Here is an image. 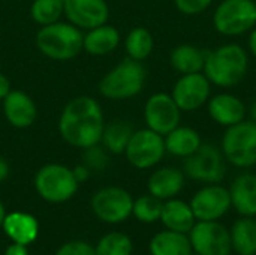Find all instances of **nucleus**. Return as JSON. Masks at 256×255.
Instances as JSON below:
<instances>
[{"mask_svg": "<svg viewBox=\"0 0 256 255\" xmlns=\"http://www.w3.org/2000/svg\"><path fill=\"white\" fill-rule=\"evenodd\" d=\"M104 128L100 105L90 96H78L68 102L58 120V131L63 140L80 149L96 146L102 140Z\"/></svg>", "mask_w": 256, "mask_h": 255, "instance_id": "f257e3e1", "label": "nucleus"}, {"mask_svg": "<svg viewBox=\"0 0 256 255\" xmlns=\"http://www.w3.org/2000/svg\"><path fill=\"white\" fill-rule=\"evenodd\" d=\"M249 71V53L237 42H226L207 51L204 75L212 86L230 90L238 86Z\"/></svg>", "mask_w": 256, "mask_h": 255, "instance_id": "f03ea898", "label": "nucleus"}, {"mask_svg": "<svg viewBox=\"0 0 256 255\" xmlns=\"http://www.w3.org/2000/svg\"><path fill=\"white\" fill-rule=\"evenodd\" d=\"M84 45V35L74 24L52 23L42 26L36 35L38 50L52 60L74 59Z\"/></svg>", "mask_w": 256, "mask_h": 255, "instance_id": "7ed1b4c3", "label": "nucleus"}, {"mask_svg": "<svg viewBox=\"0 0 256 255\" xmlns=\"http://www.w3.org/2000/svg\"><path fill=\"white\" fill-rule=\"evenodd\" d=\"M146 78L147 71L142 62L128 57L100 80L99 92L111 101L130 99L142 90Z\"/></svg>", "mask_w": 256, "mask_h": 255, "instance_id": "20e7f679", "label": "nucleus"}, {"mask_svg": "<svg viewBox=\"0 0 256 255\" xmlns=\"http://www.w3.org/2000/svg\"><path fill=\"white\" fill-rule=\"evenodd\" d=\"M220 150L226 161L236 168H252L256 165V123L246 119L234 126L225 128Z\"/></svg>", "mask_w": 256, "mask_h": 255, "instance_id": "39448f33", "label": "nucleus"}, {"mask_svg": "<svg viewBox=\"0 0 256 255\" xmlns=\"http://www.w3.org/2000/svg\"><path fill=\"white\" fill-rule=\"evenodd\" d=\"M214 30L225 38L249 33L256 27L255 0H222L213 11Z\"/></svg>", "mask_w": 256, "mask_h": 255, "instance_id": "423d86ee", "label": "nucleus"}, {"mask_svg": "<svg viewBox=\"0 0 256 255\" xmlns=\"http://www.w3.org/2000/svg\"><path fill=\"white\" fill-rule=\"evenodd\" d=\"M80 182L74 170L62 164H46L34 176V188L42 200L52 204L69 201L78 191Z\"/></svg>", "mask_w": 256, "mask_h": 255, "instance_id": "0eeeda50", "label": "nucleus"}, {"mask_svg": "<svg viewBox=\"0 0 256 255\" xmlns=\"http://www.w3.org/2000/svg\"><path fill=\"white\" fill-rule=\"evenodd\" d=\"M183 173L188 179L202 185L220 183L226 176V161L219 146L202 143L201 147L184 158Z\"/></svg>", "mask_w": 256, "mask_h": 255, "instance_id": "6e6552de", "label": "nucleus"}, {"mask_svg": "<svg viewBox=\"0 0 256 255\" xmlns=\"http://www.w3.org/2000/svg\"><path fill=\"white\" fill-rule=\"evenodd\" d=\"M124 155L129 164L138 170L153 168L166 155L164 137L148 128L134 131Z\"/></svg>", "mask_w": 256, "mask_h": 255, "instance_id": "1a4fd4ad", "label": "nucleus"}, {"mask_svg": "<svg viewBox=\"0 0 256 255\" xmlns=\"http://www.w3.org/2000/svg\"><path fill=\"white\" fill-rule=\"evenodd\" d=\"M92 212L106 224H120L132 216L134 198L120 186H106L92 197Z\"/></svg>", "mask_w": 256, "mask_h": 255, "instance_id": "9d476101", "label": "nucleus"}, {"mask_svg": "<svg viewBox=\"0 0 256 255\" xmlns=\"http://www.w3.org/2000/svg\"><path fill=\"white\" fill-rule=\"evenodd\" d=\"M196 255H231L230 230L219 221H196L188 233Z\"/></svg>", "mask_w": 256, "mask_h": 255, "instance_id": "9b49d317", "label": "nucleus"}, {"mask_svg": "<svg viewBox=\"0 0 256 255\" xmlns=\"http://www.w3.org/2000/svg\"><path fill=\"white\" fill-rule=\"evenodd\" d=\"M212 87L204 72L184 74L174 83L171 96L182 113H194L207 105L212 96Z\"/></svg>", "mask_w": 256, "mask_h": 255, "instance_id": "f8f14e48", "label": "nucleus"}, {"mask_svg": "<svg viewBox=\"0 0 256 255\" xmlns=\"http://www.w3.org/2000/svg\"><path fill=\"white\" fill-rule=\"evenodd\" d=\"M182 120V110L172 99L171 93L158 92L152 95L144 105V122L148 129L165 137L177 128Z\"/></svg>", "mask_w": 256, "mask_h": 255, "instance_id": "ddd939ff", "label": "nucleus"}, {"mask_svg": "<svg viewBox=\"0 0 256 255\" xmlns=\"http://www.w3.org/2000/svg\"><path fill=\"white\" fill-rule=\"evenodd\" d=\"M189 204L196 221H219L232 207L230 189L220 183L204 185L194 194Z\"/></svg>", "mask_w": 256, "mask_h": 255, "instance_id": "4468645a", "label": "nucleus"}, {"mask_svg": "<svg viewBox=\"0 0 256 255\" xmlns=\"http://www.w3.org/2000/svg\"><path fill=\"white\" fill-rule=\"evenodd\" d=\"M63 14L78 29H94L106 24L110 8L105 0H63Z\"/></svg>", "mask_w": 256, "mask_h": 255, "instance_id": "2eb2a0df", "label": "nucleus"}, {"mask_svg": "<svg viewBox=\"0 0 256 255\" xmlns=\"http://www.w3.org/2000/svg\"><path fill=\"white\" fill-rule=\"evenodd\" d=\"M206 107L210 119L222 128L234 126L248 119L244 101L231 92H220L210 96Z\"/></svg>", "mask_w": 256, "mask_h": 255, "instance_id": "dca6fc26", "label": "nucleus"}, {"mask_svg": "<svg viewBox=\"0 0 256 255\" xmlns=\"http://www.w3.org/2000/svg\"><path fill=\"white\" fill-rule=\"evenodd\" d=\"M186 183V174L177 167H160L154 170L147 182L148 194L162 201L176 198Z\"/></svg>", "mask_w": 256, "mask_h": 255, "instance_id": "f3484780", "label": "nucleus"}, {"mask_svg": "<svg viewBox=\"0 0 256 255\" xmlns=\"http://www.w3.org/2000/svg\"><path fill=\"white\" fill-rule=\"evenodd\" d=\"M3 111L8 122L20 129L28 128L38 117L34 101L22 90H10L3 99Z\"/></svg>", "mask_w": 256, "mask_h": 255, "instance_id": "a211bd4d", "label": "nucleus"}, {"mask_svg": "<svg viewBox=\"0 0 256 255\" xmlns=\"http://www.w3.org/2000/svg\"><path fill=\"white\" fill-rule=\"evenodd\" d=\"M230 189L231 204L242 216L256 215V174L254 173H242L238 174Z\"/></svg>", "mask_w": 256, "mask_h": 255, "instance_id": "6ab92c4d", "label": "nucleus"}, {"mask_svg": "<svg viewBox=\"0 0 256 255\" xmlns=\"http://www.w3.org/2000/svg\"><path fill=\"white\" fill-rule=\"evenodd\" d=\"M2 228L10 242L21 243L26 246L33 243L39 234L38 219L33 215L26 213V212L6 213Z\"/></svg>", "mask_w": 256, "mask_h": 255, "instance_id": "aec40b11", "label": "nucleus"}, {"mask_svg": "<svg viewBox=\"0 0 256 255\" xmlns=\"http://www.w3.org/2000/svg\"><path fill=\"white\" fill-rule=\"evenodd\" d=\"M164 141H165L166 153L182 159L195 153L204 143L201 134L195 128L183 126V125H178L177 128L170 131L164 137Z\"/></svg>", "mask_w": 256, "mask_h": 255, "instance_id": "412c9836", "label": "nucleus"}, {"mask_svg": "<svg viewBox=\"0 0 256 255\" xmlns=\"http://www.w3.org/2000/svg\"><path fill=\"white\" fill-rule=\"evenodd\" d=\"M159 221H162L166 230L188 234L195 225L196 218L189 203L178 200V198H171V200L164 201Z\"/></svg>", "mask_w": 256, "mask_h": 255, "instance_id": "4be33fe9", "label": "nucleus"}, {"mask_svg": "<svg viewBox=\"0 0 256 255\" xmlns=\"http://www.w3.org/2000/svg\"><path fill=\"white\" fill-rule=\"evenodd\" d=\"M148 251L152 255H192L194 249L189 236L172 230H164L156 233L150 243Z\"/></svg>", "mask_w": 256, "mask_h": 255, "instance_id": "5701e85b", "label": "nucleus"}, {"mask_svg": "<svg viewBox=\"0 0 256 255\" xmlns=\"http://www.w3.org/2000/svg\"><path fill=\"white\" fill-rule=\"evenodd\" d=\"M207 51L192 45V44H182L177 45L170 54V63L180 75L184 74H195L202 72L206 63Z\"/></svg>", "mask_w": 256, "mask_h": 255, "instance_id": "b1692460", "label": "nucleus"}, {"mask_svg": "<svg viewBox=\"0 0 256 255\" xmlns=\"http://www.w3.org/2000/svg\"><path fill=\"white\" fill-rule=\"evenodd\" d=\"M118 30L112 26L102 24L94 29H90V32L84 36L82 48L92 56H105L108 53H112L118 47Z\"/></svg>", "mask_w": 256, "mask_h": 255, "instance_id": "393cba45", "label": "nucleus"}, {"mask_svg": "<svg viewBox=\"0 0 256 255\" xmlns=\"http://www.w3.org/2000/svg\"><path fill=\"white\" fill-rule=\"evenodd\" d=\"M231 246L238 255H256V224L250 216L237 219L231 230Z\"/></svg>", "mask_w": 256, "mask_h": 255, "instance_id": "a878e982", "label": "nucleus"}, {"mask_svg": "<svg viewBox=\"0 0 256 255\" xmlns=\"http://www.w3.org/2000/svg\"><path fill=\"white\" fill-rule=\"evenodd\" d=\"M124 48L129 59L142 62L153 53L154 48L153 35L146 27H135L129 32L124 42Z\"/></svg>", "mask_w": 256, "mask_h": 255, "instance_id": "bb28decb", "label": "nucleus"}, {"mask_svg": "<svg viewBox=\"0 0 256 255\" xmlns=\"http://www.w3.org/2000/svg\"><path fill=\"white\" fill-rule=\"evenodd\" d=\"M132 134H134V129L130 123L123 122V120H116L104 128L102 141L111 153L120 155V153H124Z\"/></svg>", "mask_w": 256, "mask_h": 255, "instance_id": "cd10ccee", "label": "nucleus"}, {"mask_svg": "<svg viewBox=\"0 0 256 255\" xmlns=\"http://www.w3.org/2000/svg\"><path fill=\"white\" fill-rule=\"evenodd\" d=\"M132 239L122 231H111L104 234L94 246L96 255H132Z\"/></svg>", "mask_w": 256, "mask_h": 255, "instance_id": "c85d7f7f", "label": "nucleus"}, {"mask_svg": "<svg viewBox=\"0 0 256 255\" xmlns=\"http://www.w3.org/2000/svg\"><path fill=\"white\" fill-rule=\"evenodd\" d=\"M162 206L164 201L159 200L158 197L147 194L141 195L136 200H134V207H132V215L144 224H153L160 219L162 213Z\"/></svg>", "mask_w": 256, "mask_h": 255, "instance_id": "c756f323", "label": "nucleus"}, {"mask_svg": "<svg viewBox=\"0 0 256 255\" xmlns=\"http://www.w3.org/2000/svg\"><path fill=\"white\" fill-rule=\"evenodd\" d=\"M63 14V0H34L30 8L33 21L40 26L57 23Z\"/></svg>", "mask_w": 256, "mask_h": 255, "instance_id": "7c9ffc66", "label": "nucleus"}, {"mask_svg": "<svg viewBox=\"0 0 256 255\" xmlns=\"http://www.w3.org/2000/svg\"><path fill=\"white\" fill-rule=\"evenodd\" d=\"M214 0H174L177 11L186 17H196L206 12Z\"/></svg>", "mask_w": 256, "mask_h": 255, "instance_id": "2f4dec72", "label": "nucleus"}, {"mask_svg": "<svg viewBox=\"0 0 256 255\" xmlns=\"http://www.w3.org/2000/svg\"><path fill=\"white\" fill-rule=\"evenodd\" d=\"M54 255H96L94 246L84 240H70L63 243Z\"/></svg>", "mask_w": 256, "mask_h": 255, "instance_id": "473e14b6", "label": "nucleus"}, {"mask_svg": "<svg viewBox=\"0 0 256 255\" xmlns=\"http://www.w3.org/2000/svg\"><path fill=\"white\" fill-rule=\"evenodd\" d=\"M3 255H28V249H27V246H26V245L10 242V243L6 246L4 254Z\"/></svg>", "mask_w": 256, "mask_h": 255, "instance_id": "72a5a7b5", "label": "nucleus"}, {"mask_svg": "<svg viewBox=\"0 0 256 255\" xmlns=\"http://www.w3.org/2000/svg\"><path fill=\"white\" fill-rule=\"evenodd\" d=\"M248 53L256 59V27L248 33Z\"/></svg>", "mask_w": 256, "mask_h": 255, "instance_id": "f704fd0d", "label": "nucleus"}, {"mask_svg": "<svg viewBox=\"0 0 256 255\" xmlns=\"http://www.w3.org/2000/svg\"><path fill=\"white\" fill-rule=\"evenodd\" d=\"M9 92H10V83L6 75L0 74V99H4Z\"/></svg>", "mask_w": 256, "mask_h": 255, "instance_id": "c9c22d12", "label": "nucleus"}, {"mask_svg": "<svg viewBox=\"0 0 256 255\" xmlns=\"http://www.w3.org/2000/svg\"><path fill=\"white\" fill-rule=\"evenodd\" d=\"M74 174H75V177H76L78 182H82V180H86L88 177V170L86 167L80 165V167L74 168Z\"/></svg>", "mask_w": 256, "mask_h": 255, "instance_id": "e433bc0d", "label": "nucleus"}, {"mask_svg": "<svg viewBox=\"0 0 256 255\" xmlns=\"http://www.w3.org/2000/svg\"><path fill=\"white\" fill-rule=\"evenodd\" d=\"M8 176H9V165L3 158H0V182H3Z\"/></svg>", "mask_w": 256, "mask_h": 255, "instance_id": "4c0bfd02", "label": "nucleus"}, {"mask_svg": "<svg viewBox=\"0 0 256 255\" xmlns=\"http://www.w3.org/2000/svg\"><path fill=\"white\" fill-rule=\"evenodd\" d=\"M248 116H249V120H252V122L256 123V101L248 108Z\"/></svg>", "mask_w": 256, "mask_h": 255, "instance_id": "58836bf2", "label": "nucleus"}, {"mask_svg": "<svg viewBox=\"0 0 256 255\" xmlns=\"http://www.w3.org/2000/svg\"><path fill=\"white\" fill-rule=\"evenodd\" d=\"M4 216H6V210H4V206H3V203L0 201V228H2V225H3Z\"/></svg>", "mask_w": 256, "mask_h": 255, "instance_id": "ea45409f", "label": "nucleus"}, {"mask_svg": "<svg viewBox=\"0 0 256 255\" xmlns=\"http://www.w3.org/2000/svg\"><path fill=\"white\" fill-rule=\"evenodd\" d=\"M254 219H255V224H256V215H255V216H254Z\"/></svg>", "mask_w": 256, "mask_h": 255, "instance_id": "a19ab883", "label": "nucleus"}, {"mask_svg": "<svg viewBox=\"0 0 256 255\" xmlns=\"http://www.w3.org/2000/svg\"><path fill=\"white\" fill-rule=\"evenodd\" d=\"M192 255H196V254H195V252H194V254H192Z\"/></svg>", "mask_w": 256, "mask_h": 255, "instance_id": "79ce46f5", "label": "nucleus"}]
</instances>
